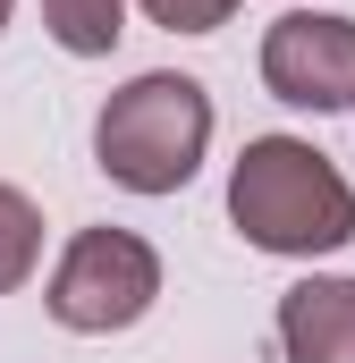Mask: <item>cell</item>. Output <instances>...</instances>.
<instances>
[{
    "label": "cell",
    "mask_w": 355,
    "mask_h": 363,
    "mask_svg": "<svg viewBox=\"0 0 355 363\" xmlns=\"http://www.w3.org/2000/svg\"><path fill=\"white\" fill-rule=\"evenodd\" d=\"M34 262H43V211H34L17 186H0V296L26 287Z\"/></svg>",
    "instance_id": "7"
},
{
    "label": "cell",
    "mask_w": 355,
    "mask_h": 363,
    "mask_svg": "<svg viewBox=\"0 0 355 363\" xmlns=\"http://www.w3.org/2000/svg\"><path fill=\"white\" fill-rule=\"evenodd\" d=\"M161 296V254L136 237V228H77L60 271H51V321L77 330V338H110V330H136Z\"/></svg>",
    "instance_id": "3"
},
{
    "label": "cell",
    "mask_w": 355,
    "mask_h": 363,
    "mask_svg": "<svg viewBox=\"0 0 355 363\" xmlns=\"http://www.w3.org/2000/svg\"><path fill=\"white\" fill-rule=\"evenodd\" d=\"M347 110H355V101H347Z\"/></svg>",
    "instance_id": "10"
},
{
    "label": "cell",
    "mask_w": 355,
    "mask_h": 363,
    "mask_svg": "<svg viewBox=\"0 0 355 363\" xmlns=\"http://www.w3.org/2000/svg\"><path fill=\"white\" fill-rule=\"evenodd\" d=\"M43 26H51V43H60V51L102 60V51L127 34V0H43Z\"/></svg>",
    "instance_id": "6"
},
{
    "label": "cell",
    "mask_w": 355,
    "mask_h": 363,
    "mask_svg": "<svg viewBox=\"0 0 355 363\" xmlns=\"http://www.w3.org/2000/svg\"><path fill=\"white\" fill-rule=\"evenodd\" d=\"M9 9H17V0H0V34H9Z\"/></svg>",
    "instance_id": "9"
},
{
    "label": "cell",
    "mask_w": 355,
    "mask_h": 363,
    "mask_svg": "<svg viewBox=\"0 0 355 363\" xmlns=\"http://www.w3.org/2000/svg\"><path fill=\"white\" fill-rule=\"evenodd\" d=\"M153 26H170V34H212V26H229L237 17V0H136Z\"/></svg>",
    "instance_id": "8"
},
{
    "label": "cell",
    "mask_w": 355,
    "mask_h": 363,
    "mask_svg": "<svg viewBox=\"0 0 355 363\" xmlns=\"http://www.w3.org/2000/svg\"><path fill=\"white\" fill-rule=\"evenodd\" d=\"M288 363H355V279H296L279 296Z\"/></svg>",
    "instance_id": "5"
},
{
    "label": "cell",
    "mask_w": 355,
    "mask_h": 363,
    "mask_svg": "<svg viewBox=\"0 0 355 363\" xmlns=\"http://www.w3.org/2000/svg\"><path fill=\"white\" fill-rule=\"evenodd\" d=\"M203 144H212V93L195 77H178V68H153V77L119 85L93 118V161L127 194H178L203 169Z\"/></svg>",
    "instance_id": "2"
},
{
    "label": "cell",
    "mask_w": 355,
    "mask_h": 363,
    "mask_svg": "<svg viewBox=\"0 0 355 363\" xmlns=\"http://www.w3.org/2000/svg\"><path fill=\"white\" fill-rule=\"evenodd\" d=\"M229 220L246 245L313 262V254H339L355 237V186L305 135H254L229 169Z\"/></svg>",
    "instance_id": "1"
},
{
    "label": "cell",
    "mask_w": 355,
    "mask_h": 363,
    "mask_svg": "<svg viewBox=\"0 0 355 363\" xmlns=\"http://www.w3.org/2000/svg\"><path fill=\"white\" fill-rule=\"evenodd\" d=\"M263 85L288 110H347L355 101V17H322V9H288L263 34Z\"/></svg>",
    "instance_id": "4"
}]
</instances>
